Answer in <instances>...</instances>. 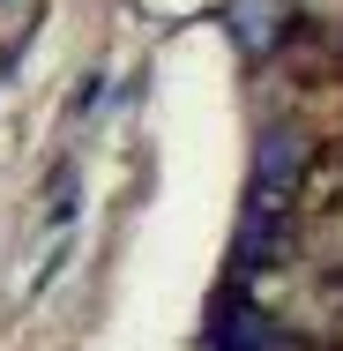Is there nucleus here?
<instances>
[{"label": "nucleus", "instance_id": "nucleus-1", "mask_svg": "<svg viewBox=\"0 0 343 351\" xmlns=\"http://www.w3.org/2000/svg\"><path fill=\"white\" fill-rule=\"evenodd\" d=\"M298 172H306V135L283 128V120L262 128V142H254V180H246V210H239V239H231V262L239 269H262V262L283 254Z\"/></svg>", "mask_w": 343, "mask_h": 351}, {"label": "nucleus", "instance_id": "nucleus-2", "mask_svg": "<svg viewBox=\"0 0 343 351\" xmlns=\"http://www.w3.org/2000/svg\"><path fill=\"white\" fill-rule=\"evenodd\" d=\"M209 351H291V337L276 329L269 314L246 299V291H231V299H216V322H209Z\"/></svg>", "mask_w": 343, "mask_h": 351}, {"label": "nucleus", "instance_id": "nucleus-3", "mask_svg": "<svg viewBox=\"0 0 343 351\" xmlns=\"http://www.w3.org/2000/svg\"><path fill=\"white\" fill-rule=\"evenodd\" d=\"M224 23H231L239 53H246V60H262V53H276V38H283V23H291V0H231V8H224Z\"/></svg>", "mask_w": 343, "mask_h": 351}]
</instances>
